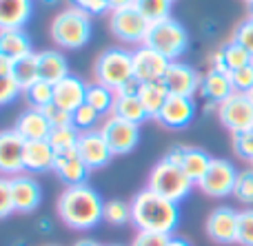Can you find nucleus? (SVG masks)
I'll return each instance as SVG.
<instances>
[{"label": "nucleus", "mask_w": 253, "mask_h": 246, "mask_svg": "<svg viewBox=\"0 0 253 246\" xmlns=\"http://www.w3.org/2000/svg\"><path fill=\"white\" fill-rule=\"evenodd\" d=\"M11 75L20 82L22 89L31 87L34 82L40 80V71H38V53H31L27 58H20V60L13 62V71Z\"/></svg>", "instance_id": "7c9ffc66"}, {"label": "nucleus", "mask_w": 253, "mask_h": 246, "mask_svg": "<svg viewBox=\"0 0 253 246\" xmlns=\"http://www.w3.org/2000/svg\"><path fill=\"white\" fill-rule=\"evenodd\" d=\"M100 131H102V136H105V140L109 142L114 155L131 153L140 142V124L125 122V120L114 118V115H109V118L105 120Z\"/></svg>", "instance_id": "9d476101"}, {"label": "nucleus", "mask_w": 253, "mask_h": 246, "mask_svg": "<svg viewBox=\"0 0 253 246\" xmlns=\"http://www.w3.org/2000/svg\"><path fill=\"white\" fill-rule=\"evenodd\" d=\"M162 84L167 87L169 96H184V98H193L202 87V75L198 73L193 67L184 65V62H171L167 69Z\"/></svg>", "instance_id": "f8f14e48"}, {"label": "nucleus", "mask_w": 253, "mask_h": 246, "mask_svg": "<svg viewBox=\"0 0 253 246\" xmlns=\"http://www.w3.org/2000/svg\"><path fill=\"white\" fill-rule=\"evenodd\" d=\"M238 244L253 246V209L238 211Z\"/></svg>", "instance_id": "e433bc0d"}, {"label": "nucleus", "mask_w": 253, "mask_h": 246, "mask_svg": "<svg viewBox=\"0 0 253 246\" xmlns=\"http://www.w3.org/2000/svg\"><path fill=\"white\" fill-rule=\"evenodd\" d=\"M184 151H187V146H173V149H171L162 160H167V162L178 164L180 167V164H182V158H184Z\"/></svg>", "instance_id": "de8ad7c7"}, {"label": "nucleus", "mask_w": 253, "mask_h": 246, "mask_svg": "<svg viewBox=\"0 0 253 246\" xmlns=\"http://www.w3.org/2000/svg\"><path fill=\"white\" fill-rule=\"evenodd\" d=\"M47 246H56V244H47Z\"/></svg>", "instance_id": "bf43d9fd"}, {"label": "nucleus", "mask_w": 253, "mask_h": 246, "mask_svg": "<svg viewBox=\"0 0 253 246\" xmlns=\"http://www.w3.org/2000/svg\"><path fill=\"white\" fill-rule=\"evenodd\" d=\"M87 82L78 78V75L69 73L65 80H60L58 84H53V105H58L60 109L78 111L83 105H87Z\"/></svg>", "instance_id": "f3484780"}, {"label": "nucleus", "mask_w": 253, "mask_h": 246, "mask_svg": "<svg viewBox=\"0 0 253 246\" xmlns=\"http://www.w3.org/2000/svg\"><path fill=\"white\" fill-rule=\"evenodd\" d=\"M249 2H253V0H249Z\"/></svg>", "instance_id": "052dcab7"}, {"label": "nucleus", "mask_w": 253, "mask_h": 246, "mask_svg": "<svg viewBox=\"0 0 253 246\" xmlns=\"http://www.w3.org/2000/svg\"><path fill=\"white\" fill-rule=\"evenodd\" d=\"M233 40H236L238 44H242V47L253 56V18L251 16L236 27V31H233Z\"/></svg>", "instance_id": "37998d69"}, {"label": "nucleus", "mask_w": 253, "mask_h": 246, "mask_svg": "<svg viewBox=\"0 0 253 246\" xmlns=\"http://www.w3.org/2000/svg\"><path fill=\"white\" fill-rule=\"evenodd\" d=\"M211 62H213L211 69L229 71V73H231V71H238V69H242V67H247V65H253V56L247 51L245 47H242V44H238L236 40L231 38L227 44H222V47L213 53Z\"/></svg>", "instance_id": "4be33fe9"}, {"label": "nucleus", "mask_w": 253, "mask_h": 246, "mask_svg": "<svg viewBox=\"0 0 253 246\" xmlns=\"http://www.w3.org/2000/svg\"><path fill=\"white\" fill-rule=\"evenodd\" d=\"M147 47H151L153 51L162 53L167 60L175 62L189 47V34L175 18H165L160 22H153L149 35L144 40Z\"/></svg>", "instance_id": "423d86ee"}, {"label": "nucleus", "mask_w": 253, "mask_h": 246, "mask_svg": "<svg viewBox=\"0 0 253 246\" xmlns=\"http://www.w3.org/2000/svg\"><path fill=\"white\" fill-rule=\"evenodd\" d=\"M140 100H142L144 109H147L149 118H158L165 106L167 98H169V91L162 82H140V91H138Z\"/></svg>", "instance_id": "c85d7f7f"}, {"label": "nucleus", "mask_w": 253, "mask_h": 246, "mask_svg": "<svg viewBox=\"0 0 253 246\" xmlns=\"http://www.w3.org/2000/svg\"><path fill=\"white\" fill-rule=\"evenodd\" d=\"M111 115L125 120V122H133V124H140L149 118L138 93H116V105H114Z\"/></svg>", "instance_id": "bb28decb"}, {"label": "nucleus", "mask_w": 253, "mask_h": 246, "mask_svg": "<svg viewBox=\"0 0 253 246\" xmlns=\"http://www.w3.org/2000/svg\"><path fill=\"white\" fill-rule=\"evenodd\" d=\"M238 173L229 160L224 158H213L211 160V167L207 171V176L198 182V189L202 191L209 198H227L233 193L238 182Z\"/></svg>", "instance_id": "1a4fd4ad"}, {"label": "nucleus", "mask_w": 253, "mask_h": 246, "mask_svg": "<svg viewBox=\"0 0 253 246\" xmlns=\"http://www.w3.org/2000/svg\"><path fill=\"white\" fill-rule=\"evenodd\" d=\"M56 151L49 144V140H34L25 146V171L29 173H44L53 171L56 164Z\"/></svg>", "instance_id": "5701e85b"}, {"label": "nucleus", "mask_w": 253, "mask_h": 246, "mask_svg": "<svg viewBox=\"0 0 253 246\" xmlns=\"http://www.w3.org/2000/svg\"><path fill=\"white\" fill-rule=\"evenodd\" d=\"M231 146H233V153L240 160L253 162V131L236 133V136L231 138Z\"/></svg>", "instance_id": "58836bf2"}, {"label": "nucleus", "mask_w": 253, "mask_h": 246, "mask_svg": "<svg viewBox=\"0 0 253 246\" xmlns=\"http://www.w3.org/2000/svg\"><path fill=\"white\" fill-rule=\"evenodd\" d=\"M196 182L182 171V167L171 164L167 160H160L149 173V184L147 189L156 191L158 195L171 200V202H182L184 198H189V193L193 191Z\"/></svg>", "instance_id": "39448f33"}, {"label": "nucleus", "mask_w": 253, "mask_h": 246, "mask_svg": "<svg viewBox=\"0 0 253 246\" xmlns=\"http://www.w3.org/2000/svg\"><path fill=\"white\" fill-rule=\"evenodd\" d=\"M205 229L215 244H238V211L231 207L213 209Z\"/></svg>", "instance_id": "2eb2a0df"}, {"label": "nucleus", "mask_w": 253, "mask_h": 246, "mask_svg": "<svg viewBox=\"0 0 253 246\" xmlns=\"http://www.w3.org/2000/svg\"><path fill=\"white\" fill-rule=\"evenodd\" d=\"M56 209L60 220L74 231H91L105 220V200L89 184L67 186Z\"/></svg>", "instance_id": "f257e3e1"}, {"label": "nucleus", "mask_w": 253, "mask_h": 246, "mask_svg": "<svg viewBox=\"0 0 253 246\" xmlns=\"http://www.w3.org/2000/svg\"><path fill=\"white\" fill-rule=\"evenodd\" d=\"M169 246H191L184 238H180V235H171L169 238Z\"/></svg>", "instance_id": "3c124183"}, {"label": "nucleus", "mask_w": 253, "mask_h": 246, "mask_svg": "<svg viewBox=\"0 0 253 246\" xmlns=\"http://www.w3.org/2000/svg\"><path fill=\"white\" fill-rule=\"evenodd\" d=\"M153 22L147 20L133 4L123 9H114L109 11V29L111 34L118 40H123L126 44H140L142 47L144 40L149 35V29H151Z\"/></svg>", "instance_id": "0eeeda50"}, {"label": "nucleus", "mask_w": 253, "mask_h": 246, "mask_svg": "<svg viewBox=\"0 0 253 246\" xmlns=\"http://www.w3.org/2000/svg\"><path fill=\"white\" fill-rule=\"evenodd\" d=\"M16 129L27 142H34V140H49L51 136V122L47 120V115L42 113V109H27L18 115L16 120Z\"/></svg>", "instance_id": "412c9836"}, {"label": "nucleus", "mask_w": 253, "mask_h": 246, "mask_svg": "<svg viewBox=\"0 0 253 246\" xmlns=\"http://www.w3.org/2000/svg\"><path fill=\"white\" fill-rule=\"evenodd\" d=\"M74 246H100L98 242H93V240H78Z\"/></svg>", "instance_id": "864d4df0"}, {"label": "nucleus", "mask_w": 253, "mask_h": 246, "mask_svg": "<svg viewBox=\"0 0 253 246\" xmlns=\"http://www.w3.org/2000/svg\"><path fill=\"white\" fill-rule=\"evenodd\" d=\"M11 71H13V60L0 56V78H7V75H11Z\"/></svg>", "instance_id": "09e8293b"}, {"label": "nucleus", "mask_w": 253, "mask_h": 246, "mask_svg": "<svg viewBox=\"0 0 253 246\" xmlns=\"http://www.w3.org/2000/svg\"><path fill=\"white\" fill-rule=\"evenodd\" d=\"M105 222L114 226H125L126 222H131V204L123 202V200L105 202Z\"/></svg>", "instance_id": "f704fd0d"}, {"label": "nucleus", "mask_w": 253, "mask_h": 246, "mask_svg": "<svg viewBox=\"0 0 253 246\" xmlns=\"http://www.w3.org/2000/svg\"><path fill=\"white\" fill-rule=\"evenodd\" d=\"M193 115H196V102L193 98H184V96H169L162 106L160 115H158V122L167 129H184L191 124Z\"/></svg>", "instance_id": "dca6fc26"}, {"label": "nucleus", "mask_w": 253, "mask_h": 246, "mask_svg": "<svg viewBox=\"0 0 253 246\" xmlns=\"http://www.w3.org/2000/svg\"><path fill=\"white\" fill-rule=\"evenodd\" d=\"M211 160H213V158H211L207 151L198 149V146H187L184 158H182V164H180V167H182V171L198 184V182L207 176V171H209Z\"/></svg>", "instance_id": "cd10ccee"}, {"label": "nucleus", "mask_w": 253, "mask_h": 246, "mask_svg": "<svg viewBox=\"0 0 253 246\" xmlns=\"http://www.w3.org/2000/svg\"><path fill=\"white\" fill-rule=\"evenodd\" d=\"M93 75H96V82L105 84V87L114 89L116 93L129 84L135 78L133 71V53L125 51L120 47L107 49L98 56L96 65H93Z\"/></svg>", "instance_id": "7ed1b4c3"}, {"label": "nucleus", "mask_w": 253, "mask_h": 246, "mask_svg": "<svg viewBox=\"0 0 253 246\" xmlns=\"http://www.w3.org/2000/svg\"><path fill=\"white\" fill-rule=\"evenodd\" d=\"M133 7L142 13L147 20L160 22L169 18L171 13V0H133Z\"/></svg>", "instance_id": "72a5a7b5"}, {"label": "nucleus", "mask_w": 253, "mask_h": 246, "mask_svg": "<svg viewBox=\"0 0 253 246\" xmlns=\"http://www.w3.org/2000/svg\"><path fill=\"white\" fill-rule=\"evenodd\" d=\"M38 226H40L42 233H49V231H51V222H49V217H42V220L38 222Z\"/></svg>", "instance_id": "603ef678"}, {"label": "nucleus", "mask_w": 253, "mask_h": 246, "mask_svg": "<svg viewBox=\"0 0 253 246\" xmlns=\"http://www.w3.org/2000/svg\"><path fill=\"white\" fill-rule=\"evenodd\" d=\"M20 93H25V89L20 87V82H18L13 75L0 78V105H2V106L11 105V102L16 100Z\"/></svg>", "instance_id": "ea45409f"}, {"label": "nucleus", "mask_w": 253, "mask_h": 246, "mask_svg": "<svg viewBox=\"0 0 253 246\" xmlns=\"http://www.w3.org/2000/svg\"><path fill=\"white\" fill-rule=\"evenodd\" d=\"M251 13H253V2H251Z\"/></svg>", "instance_id": "4d7b16f0"}, {"label": "nucleus", "mask_w": 253, "mask_h": 246, "mask_svg": "<svg viewBox=\"0 0 253 246\" xmlns=\"http://www.w3.org/2000/svg\"><path fill=\"white\" fill-rule=\"evenodd\" d=\"M9 184H11V195H13V207L18 213H31L40 207V184L34 180L31 176H13L9 177Z\"/></svg>", "instance_id": "a211bd4d"}, {"label": "nucleus", "mask_w": 253, "mask_h": 246, "mask_svg": "<svg viewBox=\"0 0 253 246\" xmlns=\"http://www.w3.org/2000/svg\"><path fill=\"white\" fill-rule=\"evenodd\" d=\"M109 4H111V11H114V9H123L133 4V0H109Z\"/></svg>", "instance_id": "8fccbe9b"}, {"label": "nucleus", "mask_w": 253, "mask_h": 246, "mask_svg": "<svg viewBox=\"0 0 253 246\" xmlns=\"http://www.w3.org/2000/svg\"><path fill=\"white\" fill-rule=\"evenodd\" d=\"M171 60H167L162 53L153 51L151 47L142 44L133 51V71L138 82H162Z\"/></svg>", "instance_id": "ddd939ff"}, {"label": "nucleus", "mask_w": 253, "mask_h": 246, "mask_svg": "<svg viewBox=\"0 0 253 246\" xmlns=\"http://www.w3.org/2000/svg\"><path fill=\"white\" fill-rule=\"evenodd\" d=\"M13 246H27L25 242H16V244H13Z\"/></svg>", "instance_id": "6e6d98bb"}, {"label": "nucleus", "mask_w": 253, "mask_h": 246, "mask_svg": "<svg viewBox=\"0 0 253 246\" xmlns=\"http://www.w3.org/2000/svg\"><path fill=\"white\" fill-rule=\"evenodd\" d=\"M200 93L207 102L211 105H222L227 98H231L236 93L231 82V73L229 71H218V69H209L202 75V87Z\"/></svg>", "instance_id": "aec40b11"}, {"label": "nucleus", "mask_w": 253, "mask_h": 246, "mask_svg": "<svg viewBox=\"0 0 253 246\" xmlns=\"http://www.w3.org/2000/svg\"><path fill=\"white\" fill-rule=\"evenodd\" d=\"M171 235L165 233H153V231H138V235L133 238L131 246H169Z\"/></svg>", "instance_id": "c03bdc74"}, {"label": "nucleus", "mask_w": 253, "mask_h": 246, "mask_svg": "<svg viewBox=\"0 0 253 246\" xmlns=\"http://www.w3.org/2000/svg\"><path fill=\"white\" fill-rule=\"evenodd\" d=\"M218 118L224 129L236 133L253 131V100L249 93H233L231 98L218 105Z\"/></svg>", "instance_id": "6e6552de"}, {"label": "nucleus", "mask_w": 253, "mask_h": 246, "mask_svg": "<svg viewBox=\"0 0 253 246\" xmlns=\"http://www.w3.org/2000/svg\"><path fill=\"white\" fill-rule=\"evenodd\" d=\"M25 98L31 109H44V106H49L53 102V84L38 80V82H34L31 87L25 89Z\"/></svg>", "instance_id": "473e14b6"}, {"label": "nucleus", "mask_w": 253, "mask_h": 246, "mask_svg": "<svg viewBox=\"0 0 253 246\" xmlns=\"http://www.w3.org/2000/svg\"><path fill=\"white\" fill-rule=\"evenodd\" d=\"M25 146L27 140L16 129L0 133V171L4 177L20 176L25 171Z\"/></svg>", "instance_id": "9b49d317"}, {"label": "nucleus", "mask_w": 253, "mask_h": 246, "mask_svg": "<svg viewBox=\"0 0 253 246\" xmlns=\"http://www.w3.org/2000/svg\"><path fill=\"white\" fill-rule=\"evenodd\" d=\"M42 113L47 115V120L51 122L53 129H56V127H71V124H74V113H69V111L60 109V106L53 105V102H51L49 106H44Z\"/></svg>", "instance_id": "79ce46f5"}, {"label": "nucleus", "mask_w": 253, "mask_h": 246, "mask_svg": "<svg viewBox=\"0 0 253 246\" xmlns=\"http://www.w3.org/2000/svg\"><path fill=\"white\" fill-rule=\"evenodd\" d=\"M171 2H173V0H171Z\"/></svg>", "instance_id": "e2e57ef3"}, {"label": "nucleus", "mask_w": 253, "mask_h": 246, "mask_svg": "<svg viewBox=\"0 0 253 246\" xmlns=\"http://www.w3.org/2000/svg\"><path fill=\"white\" fill-rule=\"evenodd\" d=\"M87 105L91 109H96L100 115H111L114 111V105H116V91L100 82H93L87 87Z\"/></svg>", "instance_id": "c756f323"}, {"label": "nucleus", "mask_w": 253, "mask_h": 246, "mask_svg": "<svg viewBox=\"0 0 253 246\" xmlns=\"http://www.w3.org/2000/svg\"><path fill=\"white\" fill-rule=\"evenodd\" d=\"M78 155L84 160L89 169H102L111 162L114 158V151H111L109 142L105 140L102 131L93 129V131H84L80 133V140H78Z\"/></svg>", "instance_id": "4468645a"}, {"label": "nucleus", "mask_w": 253, "mask_h": 246, "mask_svg": "<svg viewBox=\"0 0 253 246\" xmlns=\"http://www.w3.org/2000/svg\"><path fill=\"white\" fill-rule=\"evenodd\" d=\"M251 18H253V13H251Z\"/></svg>", "instance_id": "680f3d73"}, {"label": "nucleus", "mask_w": 253, "mask_h": 246, "mask_svg": "<svg viewBox=\"0 0 253 246\" xmlns=\"http://www.w3.org/2000/svg\"><path fill=\"white\" fill-rule=\"evenodd\" d=\"M98 120H100V113H98L96 109H91L89 105H83L78 111H74V127L78 129L80 133L93 131Z\"/></svg>", "instance_id": "4c0bfd02"}, {"label": "nucleus", "mask_w": 253, "mask_h": 246, "mask_svg": "<svg viewBox=\"0 0 253 246\" xmlns=\"http://www.w3.org/2000/svg\"><path fill=\"white\" fill-rule=\"evenodd\" d=\"M233 195L240 204L245 207H253V169H245V171L238 173V182Z\"/></svg>", "instance_id": "c9c22d12"}, {"label": "nucleus", "mask_w": 253, "mask_h": 246, "mask_svg": "<svg viewBox=\"0 0 253 246\" xmlns=\"http://www.w3.org/2000/svg\"><path fill=\"white\" fill-rule=\"evenodd\" d=\"M38 71L40 80L49 84H58L60 80H65L69 71V62L60 51H40L38 53Z\"/></svg>", "instance_id": "a878e982"}, {"label": "nucleus", "mask_w": 253, "mask_h": 246, "mask_svg": "<svg viewBox=\"0 0 253 246\" xmlns=\"http://www.w3.org/2000/svg\"><path fill=\"white\" fill-rule=\"evenodd\" d=\"M231 82L236 93H251L253 91V65H247L238 71H231Z\"/></svg>", "instance_id": "a19ab883"}, {"label": "nucleus", "mask_w": 253, "mask_h": 246, "mask_svg": "<svg viewBox=\"0 0 253 246\" xmlns=\"http://www.w3.org/2000/svg\"><path fill=\"white\" fill-rule=\"evenodd\" d=\"M109 246H118V244H109Z\"/></svg>", "instance_id": "13d9d810"}, {"label": "nucleus", "mask_w": 253, "mask_h": 246, "mask_svg": "<svg viewBox=\"0 0 253 246\" xmlns=\"http://www.w3.org/2000/svg\"><path fill=\"white\" fill-rule=\"evenodd\" d=\"M74 7H78L80 11L89 13V16H102V13L111 11L109 0H71Z\"/></svg>", "instance_id": "a18cd8bd"}, {"label": "nucleus", "mask_w": 253, "mask_h": 246, "mask_svg": "<svg viewBox=\"0 0 253 246\" xmlns=\"http://www.w3.org/2000/svg\"><path fill=\"white\" fill-rule=\"evenodd\" d=\"M42 2H44V4H56L58 0H42Z\"/></svg>", "instance_id": "5fc2aeb1"}, {"label": "nucleus", "mask_w": 253, "mask_h": 246, "mask_svg": "<svg viewBox=\"0 0 253 246\" xmlns=\"http://www.w3.org/2000/svg\"><path fill=\"white\" fill-rule=\"evenodd\" d=\"M78 140H80V131L71 124V127H56L51 129L49 136V144L53 146L56 153H69V151L78 149Z\"/></svg>", "instance_id": "2f4dec72"}, {"label": "nucleus", "mask_w": 253, "mask_h": 246, "mask_svg": "<svg viewBox=\"0 0 253 246\" xmlns=\"http://www.w3.org/2000/svg\"><path fill=\"white\" fill-rule=\"evenodd\" d=\"M131 224L138 231L173 235L180 224L178 204L158 195L156 191L144 189L131 200Z\"/></svg>", "instance_id": "f03ea898"}, {"label": "nucleus", "mask_w": 253, "mask_h": 246, "mask_svg": "<svg viewBox=\"0 0 253 246\" xmlns=\"http://www.w3.org/2000/svg\"><path fill=\"white\" fill-rule=\"evenodd\" d=\"M51 38L62 49H83L91 40V20L89 13L78 7L60 11L51 22Z\"/></svg>", "instance_id": "20e7f679"}, {"label": "nucleus", "mask_w": 253, "mask_h": 246, "mask_svg": "<svg viewBox=\"0 0 253 246\" xmlns=\"http://www.w3.org/2000/svg\"><path fill=\"white\" fill-rule=\"evenodd\" d=\"M34 11V0H0V29H22Z\"/></svg>", "instance_id": "b1692460"}, {"label": "nucleus", "mask_w": 253, "mask_h": 246, "mask_svg": "<svg viewBox=\"0 0 253 246\" xmlns=\"http://www.w3.org/2000/svg\"><path fill=\"white\" fill-rule=\"evenodd\" d=\"M16 211L13 207V195H11V184H9V177L0 180V217H7Z\"/></svg>", "instance_id": "49530a36"}, {"label": "nucleus", "mask_w": 253, "mask_h": 246, "mask_svg": "<svg viewBox=\"0 0 253 246\" xmlns=\"http://www.w3.org/2000/svg\"><path fill=\"white\" fill-rule=\"evenodd\" d=\"M89 171H91V169L84 164V160L78 155V151H69V153H58L56 155L53 173H56L67 186L87 184Z\"/></svg>", "instance_id": "6ab92c4d"}, {"label": "nucleus", "mask_w": 253, "mask_h": 246, "mask_svg": "<svg viewBox=\"0 0 253 246\" xmlns=\"http://www.w3.org/2000/svg\"><path fill=\"white\" fill-rule=\"evenodd\" d=\"M31 53V40L22 29H0V56L16 62Z\"/></svg>", "instance_id": "393cba45"}]
</instances>
